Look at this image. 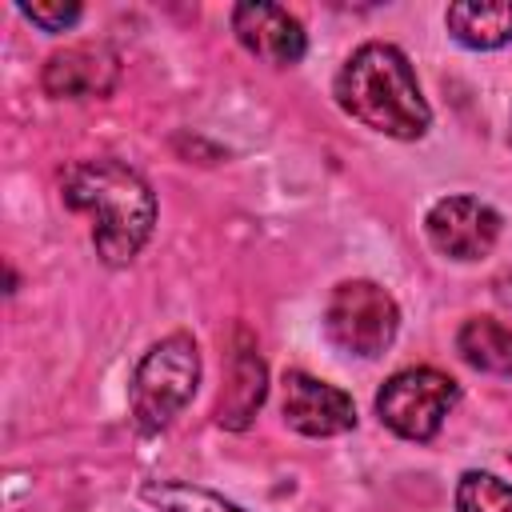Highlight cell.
Listing matches in <instances>:
<instances>
[{"label":"cell","mask_w":512,"mask_h":512,"mask_svg":"<svg viewBox=\"0 0 512 512\" xmlns=\"http://www.w3.org/2000/svg\"><path fill=\"white\" fill-rule=\"evenodd\" d=\"M116 80H120V56L96 40L52 52L40 72L44 92L56 100H100L116 88Z\"/></svg>","instance_id":"7"},{"label":"cell","mask_w":512,"mask_h":512,"mask_svg":"<svg viewBox=\"0 0 512 512\" xmlns=\"http://www.w3.org/2000/svg\"><path fill=\"white\" fill-rule=\"evenodd\" d=\"M500 212L476 196H444L424 216L428 244L448 260H480L500 240Z\"/></svg>","instance_id":"6"},{"label":"cell","mask_w":512,"mask_h":512,"mask_svg":"<svg viewBox=\"0 0 512 512\" xmlns=\"http://www.w3.org/2000/svg\"><path fill=\"white\" fill-rule=\"evenodd\" d=\"M200 384V352L196 340L184 332L164 336L160 344H152L144 352V360L136 364L132 376V416L144 432H160L168 428L184 404L196 396Z\"/></svg>","instance_id":"3"},{"label":"cell","mask_w":512,"mask_h":512,"mask_svg":"<svg viewBox=\"0 0 512 512\" xmlns=\"http://www.w3.org/2000/svg\"><path fill=\"white\" fill-rule=\"evenodd\" d=\"M444 24L464 48H500L512 40V0H456L448 4Z\"/></svg>","instance_id":"11"},{"label":"cell","mask_w":512,"mask_h":512,"mask_svg":"<svg viewBox=\"0 0 512 512\" xmlns=\"http://www.w3.org/2000/svg\"><path fill=\"white\" fill-rule=\"evenodd\" d=\"M336 104L364 128L392 140H420L432 124V108L420 96L416 72L396 44H360L336 72Z\"/></svg>","instance_id":"2"},{"label":"cell","mask_w":512,"mask_h":512,"mask_svg":"<svg viewBox=\"0 0 512 512\" xmlns=\"http://www.w3.org/2000/svg\"><path fill=\"white\" fill-rule=\"evenodd\" d=\"M284 424L296 428L300 436H340L356 424V404L344 388L316 380L308 372H288L284 376V396H280Z\"/></svg>","instance_id":"8"},{"label":"cell","mask_w":512,"mask_h":512,"mask_svg":"<svg viewBox=\"0 0 512 512\" xmlns=\"http://www.w3.org/2000/svg\"><path fill=\"white\" fill-rule=\"evenodd\" d=\"M264 396H268V368H264L256 344L240 332V344L228 356V376H224V388L216 396V412L212 416H216L220 428L244 432L256 420Z\"/></svg>","instance_id":"10"},{"label":"cell","mask_w":512,"mask_h":512,"mask_svg":"<svg viewBox=\"0 0 512 512\" xmlns=\"http://www.w3.org/2000/svg\"><path fill=\"white\" fill-rule=\"evenodd\" d=\"M460 400V384L436 368H400L376 392V416L404 440H432Z\"/></svg>","instance_id":"5"},{"label":"cell","mask_w":512,"mask_h":512,"mask_svg":"<svg viewBox=\"0 0 512 512\" xmlns=\"http://www.w3.org/2000/svg\"><path fill=\"white\" fill-rule=\"evenodd\" d=\"M20 16L32 20L44 32H64V28H72L80 20V4L76 0H52V4L36 0V4H20Z\"/></svg>","instance_id":"15"},{"label":"cell","mask_w":512,"mask_h":512,"mask_svg":"<svg viewBox=\"0 0 512 512\" xmlns=\"http://www.w3.org/2000/svg\"><path fill=\"white\" fill-rule=\"evenodd\" d=\"M400 328V308L388 288L372 280H344L324 304V336L348 356H380Z\"/></svg>","instance_id":"4"},{"label":"cell","mask_w":512,"mask_h":512,"mask_svg":"<svg viewBox=\"0 0 512 512\" xmlns=\"http://www.w3.org/2000/svg\"><path fill=\"white\" fill-rule=\"evenodd\" d=\"M456 512H512V484L492 472H464L456 484Z\"/></svg>","instance_id":"14"},{"label":"cell","mask_w":512,"mask_h":512,"mask_svg":"<svg viewBox=\"0 0 512 512\" xmlns=\"http://www.w3.org/2000/svg\"><path fill=\"white\" fill-rule=\"evenodd\" d=\"M140 496L160 512H244L240 504L224 500L220 492L200 488V484H184V480H148L140 488Z\"/></svg>","instance_id":"13"},{"label":"cell","mask_w":512,"mask_h":512,"mask_svg":"<svg viewBox=\"0 0 512 512\" xmlns=\"http://www.w3.org/2000/svg\"><path fill=\"white\" fill-rule=\"evenodd\" d=\"M456 352L492 376H512V328L492 316H472L456 332Z\"/></svg>","instance_id":"12"},{"label":"cell","mask_w":512,"mask_h":512,"mask_svg":"<svg viewBox=\"0 0 512 512\" xmlns=\"http://www.w3.org/2000/svg\"><path fill=\"white\" fill-rule=\"evenodd\" d=\"M232 32H236V40L252 52V56H260V60H268V64H300V56H304V48H308V36H304V24L288 12V8H280V4H264V0H256V4H236L232 8Z\"/></svg>","instance_id":"9"},{"label":"cell","mask_w":512,"mask_h":512,"mask_svg":"<svg viewBox=\"0 0 512 512\" xmlns=\"http://www.w3.org/2000/svg\"><path fill=\"white\" fill-rule=\"evenodd\" d=\"M64 204L92 216V244L108 268L128 264L152 236L156 196L140 172L112 156L76 160L64 180Z\"/></svg>","instance_id":"1"}]
</instances>
